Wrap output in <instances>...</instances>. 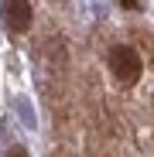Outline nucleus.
I'll use <instances>...</instances> for the list:
<instances>
[{"mask_svg":"<svg viewBox=\"0 0 154 157\" xmlns=\"http://www.w3.org/2000/svg\"><path fill=\"white\" fill-rule=\"evenodd\" d=\"M106 62H110V72L116 75V82H123V86H134L137 78H140V72H144L140 55H137L130 44H113Z\"/></svg>","mask_w":154,"mask_h":157,"instance_id":"f257e3e1","label":"nucleus"},{"mask_svg":"<svg viewBox=\"0 0 154 157\" xmlns=\"http://www.w3.org/2000/svg\"><path fill=\"white\" fill-rule=\"evenodd\" d=\"M4 24L14 31V34H24L31 28V4L28 0H4Z\"/></svg>","mask_w":154,"mask_h":157,"instance_id":"f03ea898","label":"nucleus"},{"mask_svg":"<svg viewBox=\"0 0 154 157\" xmlns=\"http://www.w3.org/2000/svg\"><path fill=\"white\" fill-rule=\"evenodd\" d=\"M120 7H127V10H140L144 4H140V0H120Z\"/></svg>","mask_w":154,"mask_h":157,"instance_id":"7ed1b4c3","label":"nucleus"},{"mask_svg":"<svg viewBox=\"0 0 154 157\" xmlns=\"http://www.w3.org/2000/svg\"><path fill=\"white\" fill-rule=\"evenodd\" d=\"M7 157H28V150H24V147H10Z\"/></svg>","mask_w":154,"mask_h":157,"instance_id":"20e7f679","label":"nucleus"}]
</instances>
